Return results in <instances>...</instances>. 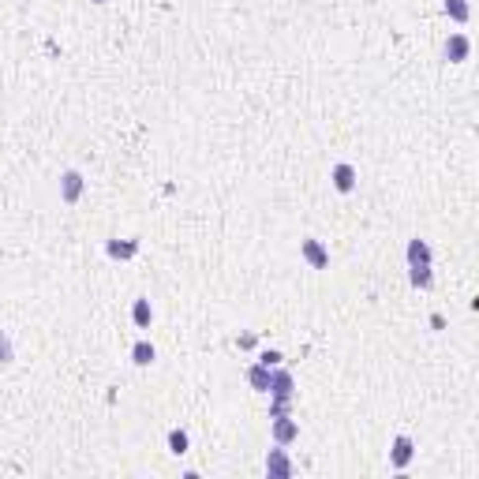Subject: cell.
I'll list each match as a JSON object with an SVG mask.
<instances>
[{
  "mask_svg": "<svg viewBox=\"0 0 479 479\" xmlns=\"http://www.w3.org/2000/svg\"><path fill=\"white\" fill-rule=\"evenodd\" d=\"M67 199H75V195H79V176H75V172H67Z\"/></svg>",
  "mask_w": 479,
  "mask_h": 479,
  "instance_id": "cell-7",
  "label": "cell"
},
{
  "mask_svg": "<svg viewBox=\"0 0 479 479\" xmlns=\"http://www.w3.org/2000/svg\"><path fill=\"white\" fill-rule=\"evenodd\" d=\"M337 187H341V191H348V187H352V168H348V165L337 168Z\"/></svg>",
  "mask_w": 479,
  "mask_h": 479,
  "instance_id": "cell-2",
  "label": "cell"
},
{
  "mask_svg": "<svg viewBox=\"0 0 479 479\" xmlns=\"http://www.w3.org/2000/svg\"><path fill=\"white\" fill-rule=\"evenodd\" d=\"M0 360H8V345L4 341H0Z\"/></svg>",
  "mask_w": 479,
  "mask_h": 479,
  "instance_id": "cell-11",
  "label": "cell"
},
{
  "mask_svg": "<svg viewBox=\"0 0 479 479\" xmlns=\"http://www.w3.org/2000/svg\"><path fill=\"white\" fill-rule=\"evenodd\" d=\"M251 382H255V386H259V389H266V386H269V378H266V374H262V371H255V374H251Z\"/></svg>",
  "mask_w": 479,
  "mask_h": 479,
  "instance_id": "cell-9",
  "label": "cell"
},
{
  "mask_svg": "<svg viewBox=\"0 0 479 479\" xmlns=\"http://www.w3.org/2000/svg\"><path fill=\"white\" fill-rule=\"evenodd\" d=\"M449 56H453V60H464V53H468V42H464V38H453V42H449Z\"/></svg>",
  "mask_w": 479,
  "mask_h": 479,
  "instance_id": "cell-1",
  "label": "cell"
},
{
  "mask_svg": "<svg viewBox=\"0 0 479 479\" xmlns=\"http://www.w3.org/2000/svg\"><path fill=\"white\" fill-rule=\"evenodd\" d=\"M307 255H311L315 266H322V262H326V255H322V251H319V244H311V240H307Z\"/></svg>",
  "mask_w": 479,
  "mask_h": 479,
  "instance_id": "cell-6",
  "label": "cell"
},
{
  "mask_svg": "<svg viewBox=\"0 0 479 479\" xmlns=\"http://www.w3.org/2000/svg\"><path fill=\"white\" fill-rule=\"evenodd\" d=\"M168 442H172V453H187V434H184V430H172Z\"/></svg>",
  "mask_w": 479,
  "mask_h": 479,
  "instance_id": "cell-3",
  "label": "cell"
},
{
  "mask_svg": "<svg viewBox=\"0 0 479 479\" xmlns=\"http://www.w3.org/2000/svg\"><path fill=\"white\" fill-rule=\"evenodd\" d=\"M404 461H408V442L401 438V442H397V464H404Z\"/></svg>",
  "mask_w": 479,
  "mask_h": 479,
  "instance_id": "cell-8",
  "label": "cell"
},
{
  "mask_svg": "<svg viewBox=\"0 0 479 479\" xmlns=\"http://www.w3.org/2000/svg\"><path fill=\"white\" fill-rule=\"evenodd\" d=\"M266 468H269V472H288V461H285V457H277V453H273V457L266 461Z\"/></svg>",
  "mask_w": 479,
  "mask_h": 479,
  "instance_id": "cell-5",
  "label": "cell"
},
{
  "mask_svg": "<svg viewBox=\"0 0 479 479\" xmlns=\"http://www.w3.org/2000/svg\"><path fill=\"white\" fill-rule=\"evenodd\" d=\"M154 360V348L150 345H139V348H135V363H150Z\"/></svg>",
  "mask_w": 479,
  "mask_h": 479,
  "instance_id": "cell-4",
  "label": "cell"
},
{
  "mask_svg": "<svg viewBox=\"0 0 479 479\" xmlns=\"http://www.w3.org/2000/svg\"><path fill=\"white\" fill-rule=\"evenodd\" d=\"M135 319H139V322H146V319H150V311H146V303H139V307H135Z\"/></svg>",
  "mask_w": 479,
  "mask_h": 479,
  "instance_id": "cell-10",
  "label": "cell"
}]
</instances>
